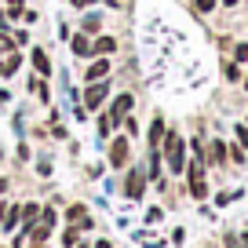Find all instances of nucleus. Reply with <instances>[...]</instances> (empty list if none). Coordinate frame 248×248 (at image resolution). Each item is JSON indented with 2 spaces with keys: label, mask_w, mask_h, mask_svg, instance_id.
<instances>
[{
  "label": "nucleus",
  "mask_w": 248,
  "mask_h": 248,
  "mask_svg": "<svg viewBox=\"0 0 248 248\" xmlns=\"http://www.w3.org/2000/svg\"><path fill=\"white\" fill-rule=\"evenodd\" d=\"M128 113H132V95H121V99L113 102V117L121 121V117H128Z\"/></svg>",
  "instance_id": "nucleus-8"
},
{
  "label": "nucleus",
  "mask_w": 248,
  "mask_h": 248,
  "mask_svg": "<svg viewBox=\"0 0 248 248\" xmlns=\"http://www.w3.org/2000/svg\"><path fill=\"white\" fill-rule=\"evenodd\" d=\"M102 99H106V80H95V88L88 84V95H84V106L88 109H99Z\"/></svg>",
  "instance_id": "nucleus-4"
},
{
  "label": "nucleus",
  "mask_w": 248,
  "mask_h": 248,
  "mask_svg": "<svg viewBox=\"0 0 248 248\" xmlns=\"http://www.w3.org/2000/svg\"><path fill=\"white\" fill-rule=\"evenodd\" d=\"M216 8V0H197V11H212Z\"/></svg>",
  "instance_id": "nucleus-19"
},
{
  "label": "nucleus",
  "mask_w": 248,
  "mask_h": 248,
  "mask_svg": "<svg viewBox=\"0 0 248 248\" xmlns=\"http://www.w3.org/2000/svg\"><path fill=\"white\" fill-rule=\"evenodd\" d=\"M95 248H113V245H109V241H99V245H95Z\"/></svg>",
  "instance_id": "nucleus-21"
},
{
  "label": "nucleus",
  "mask_w": 248,
  "mask_h": 248,
  "mask_svg": "<svg viewBox=\"0 0 248 248\" xmlns=\"http://www.w3.org/2000/svg\"><path fill=\"white\" fill-rule=\"evenodd\" d=\"M113 124H117V117H113V113L102 117V121H99V135H109V132H113Z\"/></svg>",
  "instance_id": "nucleus-14"
},
{
  "label": "nucleus",
  "mask_w": 248,
  "mask_h": 248,
  "mask_svg": "<svg viewBox=\"0 0 248 248\" xmlns=\"http://www.w3.org/2000/svg\"><path fill=\"white\" fill-rule=\"evenodd\" d=\"M113 47H117V40H113V37H99V40L92 44V51H95V55H109Z\"/></svg>",
  "instance_id": "nucleus-9"
},
{
  "label": "nucleus",
  "mask_w": 248,
  "mask_h": 248,
  "mask_svg": "<svg viewBox=\"0 0 248 248\" xmlns=\"http://www.w3.org/2000/svg\"><path fill=\"white\" fill-rule=\"evenodd\" d=\"M161 139H164V121L157 117V121H154V128H150V146H157Z\"/></svg>",
  "instance_id": "nucleus-11"
},
{
  "label": "nucleus",
  "mask_w": 248,
  "mask_h": 248,
  "mask_svg": "<svg viewBox=\"0 0 248 248\" xmlns=\"http://www.w3.org/2000/svg\"><path fill=\"white\" fill-rule=\"evenodd\" d=\"M66 219H70V223H88V219H84V208H80V204H73Z\"/></svg>",
  "instance_id": "nucleus-15"
},
{
  "label": "nucleus",
  "mask_w": 248,
  "mask_h": 248,
  "mask_svg": "<svg viewBox=\"0 0 248 248\" xmlns=\"http://www.w3.org/2000/svg\"><path fill=\"white\" fill-rule=\"evenodd\" d=\"M142 190H146V171H142V168H135L132 175H128V186H124V194H128V197L135 201V197H142Z\"/></svg>",
  "instance_id": "nucleus-3"
},
{
  "label": "nucleus",
  "mask_w": 248,
  "mask_h": 248,
  "mask_svg": "<svg viewBox=\"0 0 248 248\" xmlns=\"http://www.w3.org/2000/svg\"><path fill=\"white\" fill-rule=\"evenodd\" d=\"M0 55H4V47H0Z\"/></svg>",
  "instance_id": "nucleus-25"
},
{
  "label": "nucleus",
  "mask_w": 248,
  "mask_h": 248,
  "mask_svg": "<svg viewBox=\"0 0 248 248\" xmlns=\"http://www.w3.org/2000/svg\"><path fill=\"white\" fill-rule=\"evenodd\" d=\"M226 4H230V8H233V4H237V0H226Z\"/></svg>",
  "instance_id": "nucleus-24"
},
{
  "label": "nucleus",
  "mask_w": 248,
  "mask_h": 248,
  "mask_svg": "<svg viewBox=\"0 0 248 248\" xmlns=\"http://www.w3.org/2000/svg\"><path fill=\"white\" fill-rule=\"evenodd\" d=\"M18 62H22V59H18V55H15V51H8V59L0 62V77H11V73H15V70H18Z\"/></svg>",
  "instance_id": "nucleus-7"
},
{
  "label": "nucleus",
  "mask_w": 248,
  "mask_h": 248,
  "mask_svg": "<svg viewBox=\"0 0 248 248\" xmlns=\"http://www.w3.org/2000/svg\"><path fill=\"white\" fill-rule=\"evenodd\" d=\"M4 190H8V183H4V179H0V194H4Z\"/></svg>",
  "instance_id": "nucleus-22"
},
{
  "label": "nucleus",
  "mask_w": 248,
  "mask_h": 248,
  "mask_svg": "<svg viewBox=\"0 0 248 248\" xmlns=\"http://www.w3.org/2000/svg\"><path fill=\"white\" fill-rule=\"evenodd\" d=\"M233 59L245 62V59H248V44H237V47H233Z\"/></svg>",
  "instance_id": "nucleus-18"
},
{
  "label": "nucleus",
  "mask_w": 248,
  "mask_h": 248,
  "mask_svg": "<svg viewBox=\"0 0 248 248\" xmlns=\"http://www.w3.org/2000/svg\"><path fill=\"white\" fill-rule=\"evenodd\" d=\"M190 194L201 201V197H208V186H204V157H197L194 164H190Z\"/></svg>",
  "instance_id": "nucleus-2"
},
{
  "label": "nucleus",
  "mask_w": 248,
  "mask_h": 248,
  "mask_svg": "<svg viewBox=\"0 0 248 248\" xmlns=\"http://www.w3.org/2000/svg\"><path fill=\"white\" fill-rule=\"evenodd\" d=\"M164 157H168V168L171 171H183L186 168V142L179 139L175 132H164Z\"/></svg>",
  "instance_id": "nucleus-1"
},
{
  "label": "nucleus",
  "mask_w": 248,
  "mask_h": 248,
  "mask_svg": "<svg viewBox=\"0 0 248 248\" xmlns=\"http://www.w3.org/2000/svg\"><path fill=\"white\" fill-rule=\"evenodd\" d=\"M223 154H226L223 142H212V157H208V161H212V164H223Z\"/></svg>",
  "instance_id": "nucleus-13"
},
{
  "label": "nucleus",
  "mask_w": 248,
  "mask_h": 248,
  "mask_svg": "<svg viewBox=\"0 0 248 248\" xmlns=\"http://www.w3.org/2000/svg\"><path fill=\"white\" fill-rule=\"evenodd\" d=\"M22 216H26V219H30V226H33V219H37V216H40V208H37V204H26V208H22Z\"/></svg>",
  "instance_id": "nucleus-17"
},
{
  "label": "nucleus",
  "mask_w": 248,
  "mask_h": 248,
  "mask_svg": "<svg viewBox=\"0 0 248 248\" xmlns=\"http://www.w3.org/2000/svg\"><path fill=\"white\" fill-rule=\"evenodd\" d=\"M73 51H77V55H92V40H88V33L73 37Z\"/></svg>",
  "instance_id": "nucleus-10"
},
{
  "label": "nucleus",
  "mask_w": 248,
  "mask_h": 248,
  "mask_svg": "<svg viewBox=\"0 0 248 248\" xmlns=\"http://www.w3.org/2000/svg\"><path fill=\"white\" fill-rule=\"evenodd\" d=\"M245 84H248V80H245Z\"/></svg>",
  "instance_id": "nucleus-26"
},
{
  "label": "nucleus",
  "mask_w": 248,
  "mask_h": 248,
  "mask_svg": "<svg viewBox=\"0 0 248 248\" xmlns=\"http://www.w3.org/2000/svg\"><path fill=\"white\" fill-rule=\"evenodd\" d=\"M106 73H109V62L106 59H95L92 70H88V84H92V80H106Z\"/></svg>",
  "instance_id": "nucleus-6"
},
{
  "label": "nucleus",
  "mask_w": 248,
  "mask_h": 248,
  "mask_svg": "<svg viewBox=\"0 0 248 248\" xmlns=\"http://www.w3.org/2000/svg\"><path fill=\"white\" fill-rule=\"evenodd\" d=\"M8 4H11V8H18V4H22V0H8Z\"/></svg>",
  "instance_id": "nucleus-23"
},
{
  "label": "nucleus",
  "mask_w": 248,
  "mask_h": 248,
  "mask_svg": "<svg viewBox=\"0 0 248 248\" xmlns=\"http://www.w3.org/2000/svg\"><path fill=\"white\" fill-rule=\"evenodd\" d=\"M84 33H88V37H92V33H99V18H95V15L84 18Z\"/></svg>",
  "instance_id": "nucleus-16"
},
{
  "label": "nucleus",
  "mask_w": 248,
  "mask_h": 248,
  "mask_svg": "<svg viewBox=\"0 0 248 248\" xmlns=\"http://www.w3.org/2000/svg\"><path fill=\"white\" fill-rule=\"evenodd\" d=\"M237 139H241V146L248 150V128H237Z\"/></svg>",
  "instance_id": "nucleus-20"
},
{
  "label": "nucleus",
  "mask_w": 248,
  "mask_h": 248,
  "mask_svg": "<svg viewBox=\"0 0 248 248\" xmlns=\"http://www.w3.org/2000/svg\"><path fill=\"white\" fill-rule=\"evenodd\" d=\"M109 164H113V168L128 164V142H124V139H117L113 146H109Z\"/></svg>",
  "instance_id": "nucleus-5"
},
{
  "label": "nucleus",
  "mask_w": 248,
  "mask_h": 248,
  "mask_svg": "<svg viewBox=\"0 0 248 248\" xmlns=\"http://www.w3.org/2000/svg\"><path fill=\"white\" fill-rule=\"evenodd\" d=\"M33 66H37L40 77H47V73H51V70H47V55H44V51H33Z\"/></svg>",
  "instance_id": "nucleus-12"
}]
</instances>
